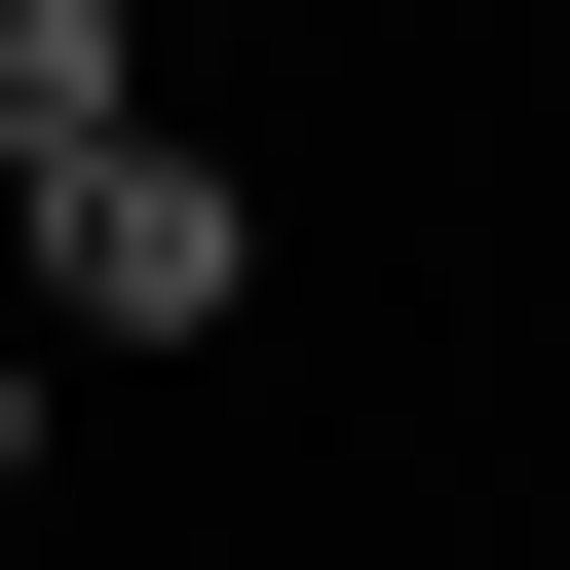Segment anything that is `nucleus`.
<instances>
[{
  "instance_id": "1",
  "label": "nucleus",
  "mask_w": 570,
  "mask_h": 570,
  "mask_svg": "<svg viewBox=\"0 0 570 570\" xmlns=\"http://www.w3.org/2000/svg\"><path fill=\"white\" fill-rule=\"evenodd\" d=\"M228 305H266V153L115 115V153H39V190H0V343H228Z\"/></svg>"
},
{
  "instance_id": "2",
  "label": "nucleus",
  "mask_w": 570,
  "mask_h": 570,
  "mask_svg": "<svg viewBox=\"0 0 570 570\" xmlns=\"http://www.w3.org/2000/svg\"><path fill=\"white\" fill-rule=\"evenodd\" d=\"M115 115H153V0H0V190L115 153Z\"/></svg>"
},
{
  "instance_id": "3",
  "label": "nucleus",
  "mask_w": 570,
  "mask_h": 570,
  "mask_svg": "<svg viewBox=\"0 0 570 570\" xmlns=\"http://www.w3.org/2000/svg\"><path fill=\"white\" fill-rule=\"evenodd\" d=\"M0 532H39V343H0Z\"/></svg>"
}]
</instances>
